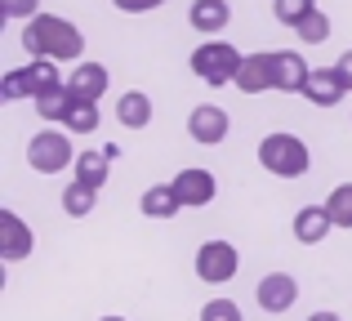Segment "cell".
Masks as SVG:
<instances>
[{
  "instance_id": "4316f807",
  "label": "cell",
  "mask_w": 352,
  "mask_h": 321,
  "mask_svg": "<svg viewBox=\"0 0 352 321\" xmlns=\"http://www.w3.org/2000/svg\"><path fill=\"white\" fill-rule=\"evenodd\" d=\"M0 14L5 18H23L27 23V18L41 14V0H0Z\"/></svg>"
},
{
  "instance_id": "ac0fdd59",
  "label": "cell",
  "mask_w": 352,
  "mask_h": 321,
  "mask_svg": "<svg viewBox=\"0 0 352 321\" xmlns=\"http://www.w3.org/2000/svg\"><path fill=\"white\" fill-rule=\"evenodd\" d=\"M138 210H143L147 219H174L183 210V201H179V192H174V183H156V188L143 192Z\"/></svg>"
},
{
  "instance_id": "ffe728a7",
  "label": "cell",
  "mask_w": 352,
  "mask_h": 321,
  "mask_svg": "<svg viewBox=\"0 0 352 321\" xmlns=\"http://www.w3.org/2000/svg\"><path fill=\"white\" fill-rule=\"evenodd\" d=\"M107 174H112V161H107V152H80L76 157V179H85L89 188H103L107 183Z\"/></svg>"
},
{
  "instance_id": "e0dca14e",
  "label": "cell",
  "mask_w": 352,
  "mask_h": 321,
  "mask_svg": "<svg viewBox=\"0 0 352 321\" xmlns=\"http://www.w3.org/2000/svg\"><path fill=\"white\" fill-rule=\"evenodd\" d=\"M116 121L125 125V130H147V125H152V98H147L143 89H129V94H120Z\"/></svg>"
},
{
  "instance_id": "8992f818",
  "label": "cell",
  "mask_w": 352,
  "mask_h": 321,
  "mask_svg": "<svg viewBox=\"0 0 352 321\" xmlns=\"http://www.w3.org/2000/svg\"><path fill=\"white\" fill-rule=\"evenodd\" d=\"M254 299H258V308H263V313L281 317V313H290V308L299 304V281H294L290 272H267V277L258 281Z\"/></svg>"
},
{
  "instance_id": "3957f363",
  "label": "cell",
  "mask_w": 352,
  "mask_h": 321,
  "mask_svg": "<svg viewBox=\"0 0 352 321\" xmlns=\"http://www.w3.org/2000/svg\"><path fill=\"white\" fill-rule=\"evenodd\" d=\"M241 63H245V58L236 54V45L214 41V36H210L206 45H197V49H192V71H197L206 85H236Z\"/></svg>"
},
{
  "instance_id": "9a60e30c",
  "label": "cell",
  "mask_w": 352,
  "mask_h": 321,
  "mask_svg": "<svg viewBox=\"0 0 352 321\" xmlns=\"http://www.w3.org/2000/svg\"><path fill=\"white\" fill-rule=\"evenodd\" d=\"M308 63H303L299 49H281L276 54V89L281 94H303V85H308Z\"/></svg>"
},
{
  "instance_id": "d6986e66",
  "label": "cell",
  "mask_w": 352,
  "mask_h": 321,
  "mask_svg": "<svg viewBox=\"0 0 352 321\" xmlns=\"http://www.w3.org/2000/svg\"><path fill=\"white\" fill-rule=\"evenodd\" d=\"M94 201H98V188H89L85 179H72L67 188H63V210H67L72 219L94 214Z\"/></svg>"
},
{
  "instance_id": "5bb4252c",
  "label": "cell",
  "mask_w": 352,
  "mask_h": 321,
  "mask_svg": "<svg viewBox=\"0 0 352 321\" xmlns=\"http://www.w3.org/2000/svg\"><path fill=\"white\" fill-rule=\"evenodd\" d=\"M330 228H335V219H330L326 206H303L299 214H294V241L299 245H321L330 236Z\"/></svg>"
},
{
  "instance_id": "484cf974",
  "label": "cell",
  "mask_w": 352,
  "mask_h": 321,
  "mask_svg": "<svg viewBox=\"0 0 352 321\" xmlns=\"http://www.w3.org/2000/svg\"><path fill=\"white\" fill-rule=\"evenodd\" d=\"M201 321H241V308L232 299H210V304L201 308Z\"/></svg>"
},
{
  "instance_id": "f546056e",
  "label": "cell",
  "mask_w": 352,
  "mask_h": 321,
  "mask_svg": "<svg viewBox=\"0 0 352 321\" xmlns=\"http://www.w3.org/2000/svg\"><path fill=\"white\" fill-rule=\"evenodd\" d=\"M335 67H339V76H344V85L352 89V49H348V54H339V63H335Z\"/></svg>"
},
{
  "instance_id": "9c48e42d",
  "label": "cell",
  "mask_w": 352,
  "mask_h": 321,
  "mask_svg": "<svg viewBox=\"0 0 352 321\" xmlns=\"http://www.w3.org/2000/svg\"><path fill=\"white\" fill-rule=\"evenodd\" d=\"M32 250H36V232L23 223V214L0 210V254H5L9 263H18V259H27Z\"/></svg>"
},
{
  "instance_id": "603a6c76",
  "label": "cell",
  "mask_w": 352,
  "mask_h": 321,
  "mask_svg": "<svg viewBox=\"0 0 352 321\" xmlns=\"http://www.w3.org/2000/svg\"><path fill=\"white\" fill-rule=\"evenodd\" d=\"M294 36H299L303 45H326V41H330V18L321 14V9H312V14L303 18L299 27H294Z\"/></svg>"
},
{
  "instance_id": "1f68e13d",
  "label": "cell",
  "mask_w": 352,
  "mask_h": 321,
  "mask_svg": "<svg viewBox=\"0 0 352 321\" xmlns=\"http://www.w3.org/2000/svg\"><path fill=\"white\" fill-rule=\"evenodd\" d=\"M98 321H125V317H98Z\"/></svg>"
},
{
  "instance_id": "f1b7e54d",
  "label": "cell",
  "mask_w": 352,
  "mask_h": 321,
  "mask_svg": "<svg viewBox=\"0 0 352 321\" xmlns=\"http://www.w3.org/2000/svg\"><path fill=\"white\" fill-rule=\"evenodd\" d=\"M112 5L120 9V14H147V9L165 5V0H112Z\"/></svg>"
},
{
  "instance_id": "7c38bea8",
  "label": "cell",
  "mask_w": 352,
  "mask_h": 321,
  "mask_svg": "<svg viewBox=\"0 0 352 321\" xmlns=\"http://www.w3.org/2000/svg\"><path fill=\"white\" fill-rule=\"evenodd\" d=\"M344 94H348V85H344V76H339V67H312L308 71L303 98H308L312 107H335Z\"/></svg>"
},
{
  "instance_id": "4dcf8cb0",
  "label": "cell",
  "mask_w": 352,
  "mask_h": 321,
  "mask_svg": "<svg viewBox=\"0 0 352 321\" xmlns=\"http://www.w3.org/2000/svg\"><path fill=\"white\" fill-rule=\"evenodd\" d=\"M308 321H344V317H339V313H312Z\"/></svg>"
},
{
  "instance_id": "d4e9b609",
  "label": "cell",
  "mask_w": 352,
  "mask_h": 321,
  "mask_svg": "<svg viewBox=\"0 0 352 321\" xmlns=\"http://www.w3.org/2000/svg\"><path fill=\"white\" fill-rule=\"evenodd\" d=\"M317 9V0H272V14H276V23H285V27H299L303 18Z\"/></svg>"
},
{
  "instance_id": "6da1fadb",
  "label": "cell",
  "mask_w": 352,
  "mask_h": 321,
  "mask_svg": "<svg viewBox=\"0 0 352 321\" xmlns=\"http://www.w3.org/2000/svg\"><path fill=\"white\" fill-rule=\"evenodd\" d=\"M23 49L32 58H54V63H80L85 58V36L76 23L58 14H36L23 27Z\"/></svg>"
},
{
  "instance_id": "8fae6325",
  "label": "cell",
  "mask_w": 352,
  "mask_h": 321,
  "mask_svg": "<svg viewBox=\"0 0 352 321\" xmlns=\"http://www.w3.org/2000/svg\"><path fill=\"white\" fill-rule=\"evenodd\" d=\"M107 80H112V71H107L103 63L80 58L76 67H72V76H67V89H72V98H89V103H98V98L107 94Z\"/></svg>"
},
{
  "instance_id": "5b68a950",
  "label": "cell",
  "mask_w": 352,
  "mask_h": 321,
  "mask_svg": "<svg viewBox=\"0 0 352 321\" xmlns=\"http://www.w3.org/2000/svg\"><path fill=\"white\" fill-rule=\"evenodd\" d=\"M241 268V250L232 241H206L197 250V277L206 281V286H223V281H232Z\"/></svg>"
},
{
  "instance_id": "cb8c5ba5",
  "label": "cell",
  "mask_w": 352,
  "mask_h": 321,
  "mask_svg": "<svg viewBox=\"0 0 352 321\" xmlns=\"http://www.w3.org/2000/svg\"><path fill=\"white\" fill-rule=\"evenodd\" d=\"M326 210H330V219H335V228H352V183H339V188L330 192Z\"/></svg>"
},
{
  "instance_id": "52a82bcc",
  "label": "cell",
  "mask_w": 352,
  "mask_h": 321,
  "mask_svg": "<svg viewBox=\"0 0 352 321\" xmlns=\"http://www.w3.org/2000/svg\"><path fill=\"white\" fill-rule=\"evenodd\" d=\"M170 183H174V192H179V201H183L188 210L210 206V201H214V192H219L214 174H210V170H201V165H188V170H179Z\"/></svg>"
},
{
  "instance_id": "277c9868",
  "label": "cell",
  "mask_w": 352,
  "mask_h": 321,
  "mask_svg": "<svg viewBox=\"0 0 352 321\" xmlns=\"http://www.w3.org/2000/svg\"><path fill=\"white\" fill-rule=\"evenodd\" d=\"M27 161L36 174H63L72 165V139L63 130H41L27 143Z\"/></svg>"
},
{
  "instance_id": "7402d4cb",
  "label": "cell",
  "mask_w": 352,
  "mask_h": 321,
  "mask_svg": "<svg viewBox=\"0 0 352 321\" xmlns=\"http://www.w3.org/2000/svg\"><path fill=\"white\" fill-rule=\"evenodd\" d=\"M63 125H67L72 134H94L98 130V103H89V98H72Z\"/></svg>"
},
{
  "instance_id": "4fadbf2b",
  "label": "cell",
  "mask_w": 352,
  "mask_h": 321,
  "mask_svg": "<svg viewBox=\"0 0 352 321\" xmlns=\"http://www.w3.org/2000/svg\"><path fill=\"white\" fill-rule=\"evenodd\" d=\"M188 23H192V32H201V36H219L232 23V5H228V0H192Z\"/></svg>"
},
{
  "instance_id": "30bf717a",
  "label": "cell",
  "mask_w": 352,
  "mask_h": 321,
  "mask_svg": "<svg viewBox=\"0 0 352 321\" xmlns=\"http://www.w3.org/2000/svg\"><path fill=\"white\" fill-rule=\"evenodd\" d=\"M236 89L241 94H267V89H276V54H267V49L250 54L236 71Z\"/></svg>"
},
{
  "instance_id": "83f0119b",
  "label": "cell",
  "mask_w": 352,
  "mask_h": 321,
  "mask_svg": "<svg viewBox=\"0 0 352 321\" xmlns=\"http://www.w3.org/2000/svg\"><path fill=\"white\" fill-rule=\"evenodd\" d=\"M0 98H9V103L27 98V94H23V76H18V67H14V71H5V80H0Z\"/></svg>"
},
{
  "instance_id": "44dd1931",
  "label": "cell",
  "mask_w": 352,
  "mask_h": 321,
  "mask_svg": "<svg viewBox=\"0 0 352 321\" xmlns=\"http://www.w3.org/2000/svg\"><path fill=\"white\" fill-rule=\"evenodd\" d=\"M32 103H36V112H41L45 121H63V116H67V107H72L67 80H63V85H54V89H45V94H36Z\"/></svg>"
},
{
  "instance_id": "2e32d148",
  "label": "cell",
  "mask_w": 352,
  "mask_h": 321,
  "mask_svg": "<svg viewBox=\"0 0 352 321\" xmlns=\"http://www.w3.org/2000/svg\"><path fill=\"white\" fill-rule=\"evenodd\" d=\"M18 76H23V94L27 98H36V94H45V89L63 85L58 63H54V58H32L27 67H18Z\"/></svg>"
},
{
  "instance_id": "7a4b0ae2",
  "label": "cell",
  "mask_w": 352,
  "mask_h": 321,
  "mask_svg": "<svg viewBox=\"0 0 352 321\" xmlns=\"http://www.w3.org/2000/svg\"><path fill=\"white\" fill-rule=\"evenodd\" d=\"M258 165H263L267 174H276V179H299V174H308L312 152H308V143H303L299 134L276 130V134H267V139L258 143Z\"/></svg>"
},
{
  "instance_id": "ba28073f",
  "label": "cell",
  "mask_w": 352,
  "mask_h": 321,
  "mask_svg": "<svg viewBox=\"0 0 352 321\" xmlns=\"http://www.w3.org/2000/svg\"><path fill=\"white\" fill-rule=\"evenodd\" d=\"M228 130H232V121H228L223 107H214V103L192 107V116H188V134L201 143V148H219V143L228 139Z\"/></svg>"
}]
</instances>
